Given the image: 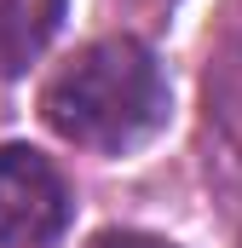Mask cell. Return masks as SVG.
Returning <instances> with one entry per match:
<instances>
[{"instance_id": "1", "label": "cell", "mask_w": 242, "mask_h": 248, "mask_svg": "<svg viewBox=\"0 0 242 248\" xmlns=\"http://www.w3.org/2000/svg\"><path fill=\"white\" fill-rule=\"evenodd\" d=\"M173 110L162 58L133 41V35H110L81 46L58 75L41 87V116L63 144L98 150V156H127L138 144H150Z\"/></svg>"}, {"instance_id": "2", "label": "cell", "mask_w": 242, "mask_h": 248, "mask_svg": "<svg viewBox=\"0 0 242 248\" xmlns=\"http://www.w3.org/2000/svg\"><path fill=\"white\" fill-rule=\"evenodd\" d=\"M69 231V185L35 144H0V248H52Z\"/></svg>"}, {"instance_id": "3", "label": "cell", "mask_w": 242, "mask_h": 248, "mask_svg": "<svg viewBox=\"0 0 242 248\" xmlns=\"http://www.w3.org/2000/svg\"><path fill=\"white\" fill-rule=\"evenodd\" d=\"M63 23V0H0V75H17L46 52Z\"/></svg>"}, {"instance_id": "4", "label": "cell", "mask_w": 242, "mask_h": 248, "mask_svg": "<svg viewBox=\"0 0 242 248\" xmlns=\"http://www.w3.org/2000/svg\"><path fill=\"white\" fill-rule=\"evenodd\" d=\"M87 248H179L167 243V237H150V231H98V237H87Z\"/></svg>"}]
</instances>
